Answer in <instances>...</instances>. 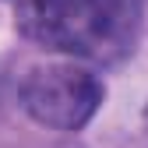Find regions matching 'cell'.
<instances>
[{
  "instance_id": "6da1fadb",
  "label": "cell",
  "mask_w": 148,
  "mask_h": 148,
  "mask_svg": "<svg viewBox=\"0 0 148 148\" xmlns=\"http://www.w3.org/2000/svg\"><path fill=\"white\" fill-rule=\"evenodd\" d=\"M138 0H25L18 28L42 49L109 64L134 49Z\"/></svg>"
},
{
  "instance_id": "7a4b0ae2",
  "label": "cell",
  "mask_w": 148,
  "mask_h": 148,
  "mask_svg": "<svg viewBox=\"0 0 148 148\" xmlns=\"http://www.w3.org/2000/svg\"><path fill=\"white\" fill-rule=\"evenodd\" d=\"M106 88L92 71L74 64H53L35 67L21 81V109L49 131H81V127L99 113Z\"/></svg>"
}]
</instances>
